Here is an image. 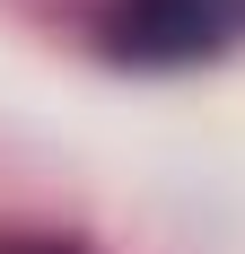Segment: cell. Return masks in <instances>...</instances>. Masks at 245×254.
I'll list each match as a JSON object with an SVG mask.
<instances>
[{
  "mask_svg": "<svg viewBox=\"0 0 245 254\" xmlns=\"http://www.w3.org/2000/svg\"><path fill=\"white\" fill-rule=\"evenodd\" d=\"M245 26V0H122L105 35L122 62H201Z\"/></svg>",
  "mask_w": 245,
  "mask_h": 254,
  "instance_id": "obj_1",
  "label": "cell"
}]
</instances>
